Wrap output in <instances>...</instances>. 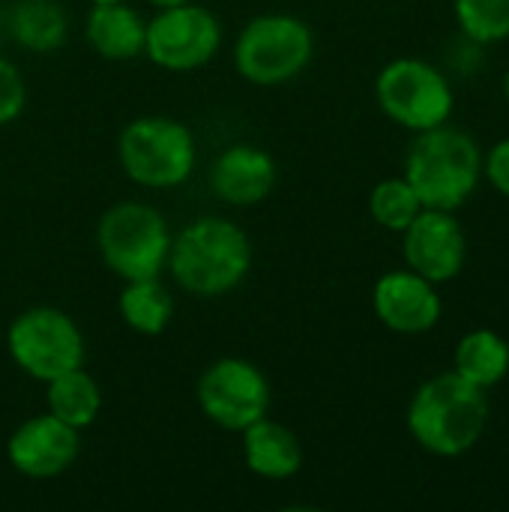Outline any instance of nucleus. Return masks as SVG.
I'll list each match as a JSON object with an SVG mask.
<instances>
[{
    "label": "nucleus",
    "instance_id": "obj_1",
    "mask_svg": "<svg viewBox=\"0 0 509 512\" xmlns=\"http://www.w3.org/2000/svg\"><path fill=\"white\" fill-rule=\"evenodd\" d=\"M165 270L192 297H225L252 270V240L225 216H198L171 237Z\"/></svg>",
    "mask_w": 509,
    "mask_h": 512
},
{
    "label": "nucleus",
    "instance_id": "obj_2",
    "mask_svg": "<svg viewBox=\"0 0 509 512\" xmlns=\"http://www.w3.org/2000/svg\"><path fill=\"white\" fill-rule=\"evenodd\" d=\"M405 423L417 447L438 459H459L480 444L489 426V390L459 372H441L417 387Z\"/></svg>",
    "mask_w": 509,
    "mask_h": 512
},
{
    "label": "nucleus",
    "instance_id": "obj_3",
    "mask_svg": "<svg viewBox=\"0 0 509 512\" xmlns=\"http://www.w3.org/2000/svg\"><path fill=\"white\" fill-rule=\"evenodd\" d=\"M414 144L405 156V180L414 186L423 207L459 210L483 177L480 144L450 123L414 132Z\"/></svg>",
    "mask_w": 509,
    "mask_h": 512
},
{
    "label": "nucleus",
    "instance_id": "obj_4",
    "mask_svg": "<svg viewBox=\"0 0 509 512\" xmlns=\"http://www.w3.org/2000/svg\"><path fill=\"white\" fill-rule=\"evenodd\" d=\"M315 57L312 27L285 12L255 15L234 39V69L255 87H282L300 78Z\"/></svg>",
    "mask_w": 509,
    "mask_h": 512
},
{
    "label": "nucleus",
    "instance_id": "obj_5",
    "mask_svg": "<svg viewBox=\"0 0 509 512\" xmlns=\"http://www.w3.org/2000/svg\"><path fill=\"white\" fill-rule=\"evenodd\" d=\"M198 147L186 123L162 114L135 117L117 138V162L123 174L144 189H177L195 171Z\"/></svg>",
    "mask_w": 509,
    "mask_h": 512
},
{
    "label": "nucleus",
    "instance_id": "obj_6",
    "mask_svg": "<svg viewBox=\"0 0 509 512\" xmlns=\"http://www.w3.org/2000/svg\"><path fill=\"white\" fill-rule=\"evenodd\" d=\"M171 228L165 216L144 201L111 204L96 225V249L117 279L162 276L171 252Z\"/></svg>",
    "mask_w": 509,
    "mask_h": 512
},
{
    "label": "nucleus",
    "instance_id": "obj_7",
    "mask_svg": "<svg viewBox=\"0 0 509 512\" xmlns=\"http://www.w3.org/2000/svg\"><path fill=\"white\" fill-rule=\"evenodd\" d=\"M6 351L9 360L39 384H48L87 360L81 327L57 306H30L18 312L6 327Z\"/></svg>",
    "mask_w": 509,
    "mask_h": 512
},
{
    "label": "nucleus",
    "instance_id": "obj_8",
    "mask_svg": "<svg viewBox=\"0 0 509 512\" xmlns=\"http://www.w3.org/2000/svg\"><path fill=\"white\" fill-rule=\"evenodd\" d=\"M375 99L396 126L411 132L447 123L456 105L447 75L420 57L390 60L375 78Z\"/></svg>",
    "mask_w": 509,
    "mask_h": 512
},
{
    "label": "nucleus",
    "instance_id": "obj_9",
    "mask_svg": "<svg viewBox=\"0 0 509 512\" xmlns=\"http://www.w3.org/2000/svg\"><path fill=\"white\" fill-rule=\"evenodd\" d=\"M195 402L213 426L240 435L270 414L273 387L264 369L252 360L219 357L201 372L195 384Z\"/></svg>",
    "mask_w": 509,
    "mask_h": 512
},
{
    "label": "nucleus",
    "instance_id": "obj_10",
    "mask_svg": "<svg viewBox=\"0 0 509 512\" xmlns=\"http://www.w3.org/2000/svg\"><path fill=\"white\" fill-rule=\"evenodd\" d=\"M222 48V21L213 9L189 0L156 9L147 21L144 54L165 72H195Z\"/></svg>",
    "mask_w": 509,
    "mask_h": 512
},
{
    "label": "nucleus",
    "instance_id": "obj_11",
    "mask_svg": "<svg viewBox=\"0 0 509 512\" xmlns=\"http://www.w3.org/2000/svg\"><path fill=\"white\" fill-rule=\"evenodd\" d=\"M402 252L408 270L426 276L435 285H444L465 270L468 237L453 210L423 207L417 219L402 231Z\"/></svg>",
    "mask_w": 509,
    "mask_h": 512
},
{
    "label": "nucleus",
    "instance_id": "obj_12",
    "mask_svg": "<svg viewBox=\"0 0 509 512\" xmlns=\"http://www.w3.org/2000/svg\"><path fill=\"white\" fill-rule=\"evenodd\" d=\"M81 453V432L42 411L18 423L6 441V459L27 480H54L66 474Z\"/></svg>",
    "mask_w": 509,
    "mask_h": 512
},
{
    "label": "nucleus",
    "instance_id": "obj_13",
    "mask_svg": "<svg viewBox=\"0 0 509 512\" xmlns=\"http://www.w3.org/2000/svg\"><path fill=\"white\" fill-rule=\"evenodd\" d=\"M372 309L387 330L399 336H420L438 327L444 303L435 282L405 267V270H387L375 282Z\"/></svg>",
    "mask_w": 509,
    "mask_h": 512
},
{
    "label": "nucleus",
    "instance_id": "obj_14",
    "mask_svg": "<svg viewBox=\"0 0 509 512\" xmlns=\"http://www.w3.org/2000/svg\"><path fill=\"white\" fill-rule=\"evenodd\" d=\"M276 159L249 141L228 144L210 165V192L231 207H258L276 189Z\"/></svg>",
    "mask_w": 509,
    "mask_h": 512
},
{
    "label": "nucleus",
    "instance_id": "obj_15",
    "mask_svg": "<svg viewBox=\"0 0 509 512\" xmlns=\"http://www.w3.org/2000/svg\"><path fill=\"white\" fill-rule=\"evenodd\" d=\"M240 435H243V465L255 477L282 483L300 474L303 444L288 426L270 420V414L252 423L249 429H243Z\"/></svg>",
    "mask_w": 509,
    "mask_h": 512
},
{
    "label": "nucleus",
    "instance_id": "obj_16",
    "mask_svg": "<svg viewBox=\"0 0 509 512\" xmlns=\"http://www.w3.org/2000/svg\"><path fill=\"white\" fill-rule=\"evenodd\" d=\"M144 36H147V21L126 0L96 3V6H90V12L84 18L87 45L102 60H111V63L141 57L144 54Z\"/></svg>",
    "mask_w": 509,
    "mask_h": 512
},
{
    "label": "nucleus",
    "instance_id": "obj_17",
    "mask_svg": "<svg viewBox=\"0 0 509 512\" xmlns=\"http://www.w3.org/2000/svg\"><path fill=\"white\" fill-rule=\"evenodd\" d=\"M3 24L12 42L33 54L57 51L69 36V15L57 0H15Z\"/></svg>",
    "mask_w": 509,
    "mask_h": 512
},
{
    "label": "nucleus",
    "instance_id": "obj_18",
    "mask_svg": "<svg viewBox=\"0 0 509 512\" xmlns=\"http://www.w3.org/2000/svg\"><path fill=\"white\" fill-rule=\"evenodd\" d=\"M120 321L138 336H162L174 321V297L162 276L126 279L117 297Z\"/></svg>",
    "mask_w": 509,
    "mask_h": 512
},
{
    "label": "nucleus",
    "instance_id": "obj_19",
    "mask_svg": "<svg viewBox=\"0 0 509 512\" xmlns=\"http://www.w3.org/2000/svg\"><path fill=\"white\" fill-rule=\"evenodd\" d=\"M45 411L81 432L99 420L102 387L84 366L69 369L45 384Z\"/></svg>",
    "mask_w": 509,
    "mask_h": 512
},
{
    "label": "nucleus",
    "instance_id": "obj_20",
    "mask_svg": "<svg viewBox=\"0 0 509 512\" xmlns=\"http://www.w3.org/2000/svg\"><path fill=\"white\" fill-rule=\"evenodd\" d=\"M453 372H459L465 381L492 390L509 375V342L495 330H471L459 339Z\"/></svg>",
    "mask_w": 509,
    "mask_h": 512
},
{
    "label": "nucleus",
    "instance_id": "obj_21",
    "mask_svg": "<svg viewBox=\"0 0 509 512\" xmlns=\"http://www.w3.org/2000/svg\"><path fill=\"white\" fill-rule=\"evenodd\" d=\"M420 210L423 201L417 198L414 186L405 177H387L375 183V189L369 192V213L384 231L402 234L417 219Z\"/></svg>",
    "mask_w": 509,
    "mask_h": 512
},
{
    "label": "nucleus",
    "instance_id": "obj_22",
    "mask_svg": "<svg viewBox=\"0 0 509 512\" xmlns=\"http://www.w3.org/2000/svg\"><path fill=\"white\" fill-rule=\"evenodd\" d=\"M456 24L474 45L509 39V0H456Z\"/></svg>",
    "mask_w": 509,
    "mask_h": 512
},
{
    "label": "nucleus",
    "instance_id": "obj_23",
    "mask_svg": "<svg viewBox=\"0 0 509 512\" xmlns=\"http://www.w3.org/2000/svg\"><path fill=\"white\" fill-rule=\"evenodd\" d=\"M27 108V81L21 75V69L0 57V129L15 123Z\"/></svg>",
    "mask_w": 509,
    "mask_h": 512
},
{
    "label": "nucleus",
    "instance_id": "obj_24",
    "mask_svg": "<svg viewBox=\"0 0 509 512\" xmlns=\"http://www.w3.org/2000/svg\"><path fill=\"white\" fill-rule=\"evenodd\" d=\"M483 177L495 186V192L509 198V138L498 141L489 153H483Z\"/></svg>",
    "mask_w": 509,
    "mask_h": 512
},
{
    "label": "nucleus",
    "instance_id": "obj_25",
    "mask_svg": "<svg viewBox=\"0 0 509 512\" xmlns=\"http://www.w3.org/2000/svg\"><path fill=\"white\" fill-rule=\"evenodd\" d=\"M153 9H165V6H177V3H189V0H147Z\"/></svg>",
    "mask_w": 509,
    "mask_h": 512
},
{
    "label": "nucleus",
    "instance_id": "obj_26",
    "mask_svg": "<svg viewBox=\"0 0 509 512\" xmlns=\"http://www.w3.org/2000/svg\"><path fill=\"white\" fill-rule=\"evenodd\" d=\"M504 99H507V105H509V69H507V75H504Z\"/></svg>",
    "mask_w": 509,
    "mask_h": 512
},
{
    "label": "nucleus",
    "instance_id": "obj_27",
    "mask_svg": "<svg viewBox=\"0 0 509 512\" xmlns=\"http://www.w3.org/2000/svg\"><path fill=\"white\" fill-rule=\"evenodd\" d=\"M90 6H96V3H120V0H87Z\"/></svg>",
    "mask_w": 509,
    "mask_h": 512
},
{
    "label": "nucleus",
    "instance_id": "obj_28",
    "mask_svg": "<svg viewBox=\"0 0 509 512\" xmlns=\"http://www.w3.org/2000/svg\"><path fill=\"white\" fill-rule=\"evenodd\" d=\"M0 33H3V12H0Z\"/></svg>",
    "mask_w": 509,
    "mask_h": 512
}]
</instances>
